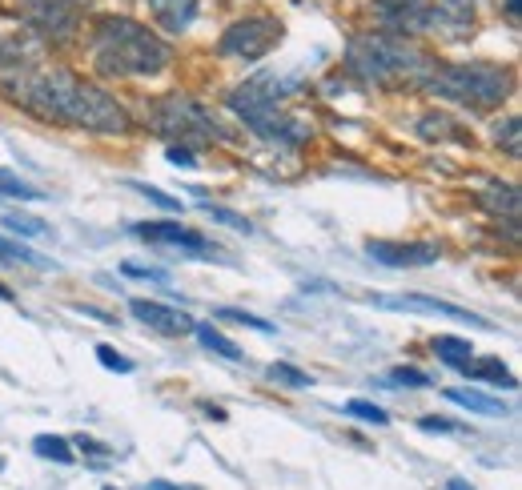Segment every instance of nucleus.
<instances>
[{"label":"nucleus","instance_id":"f257e3e1","mask_svg":"<svg viewBox=\"0 0 522 490\" xmlns=\"http://www.w3.org/2000/svg\"><path fill=\"white\" fill-rule=\"evenodd\" d=\"M0 89H5L21 109L57 121V125H73L85 133H129V113L125 105L105 93L93 81H81L73 69H9L0 73Z\"/></svg>","mask_w":522,"mask_h":490},{"label":"nucleus","instance_id":"f03ea898","mask_svg":"<svg viewBox=\"0 0 522 490\" xmlns=\"http://www.w3.org/2000/svg\"><path fill=\"white\" fill-rule=\"evenodd\" d=\"M93 69L105 77H157L169 69L173 49L129 17H101L89 37Z\"/></svg>","mask_w":522,"mask_h":490},{"label":"nucleus","instance_id":"7ed1b4c3","mask_svg":"<svg viewBox=\"0 0 522 490\" xmlns=\"http://www.w3.org/2000/svg\"><path fill=\"white\" fill-rule=\"evenodd\" d=\"M294 89H298V81H278V77H270V73H261V77H253V81H245V85H237V89L229 93V109H233L257 137L294 149V145H306V141H310V125L298 121V117H290V113L282 109V97L294 93Z\"/></svg>","mask_w":522,"mask_h":490},{"label":"nucleus","instance_id":"20e7f679","mask_svg":"<svg viewBox=\"0 0 522 490\" xmlns=\"http://www.w3.org/2000/svg\"><path fill=\"white\" fill-rule=\"evenodd\" d=\"M346 65L354 77L374 81V85H390V81H418L430 73L426 53H418L410 41L402 37H358L346 45Z\"/></svg>","mask_w":522,"mask_h":490},{"label":"nucleus","instance_id":"39448f33","mask_svg":"<svg viewBox=\"0 0 522 490\" xmlns=\"http://www.w3.org/2000/svg\"><path fill=\"white\" fill-rule=\"evenodd\" d=\"M422 89L454 101V105H474V109H494L510 93V73L494 65H462V69H430L422 77Z\"/></svg>","mask_w":522,"mask_h":490},{"label":"nucleus","instance_id":"423d86ee","mask_svg":"<svg viewBox=\"0 0 522 490\" xmlns=\"http://www.w3.org/2000/svg\"><path fill=\"white\" fill-rule=\"evenodd\" d=\"M374 17L402 33V37H418V33H462L470 25V17L454 13L446 0H374Z\"/></svg>","mask_w":522,"mask_h":490},{"label":"nucleus","instance_id":"0eeeda50","mask_svg":"<svg viewBox=\"0 0 522 490\" xmlns=\"http://www.w3.org/2000/svg\"><path fill=\"white\" fill-rule=\"evenodd\" d=\"M153 129L161 137H173V141H197V145H221L229 133L213 121V113L205 105H197L193 97H165L157 101V113H153Z\"/></svg>","mask_w":522,"mask_h":490},{"label":"nucleus","instance_id":"6e6552de","mask_svg":"<svg viewBox=\"0 0 522 490\" xmlns=\"http://www.w3.org/2000/svg\"><path fill=\"white\" fill-rule=\"evenodd\" d=\"M282 41V21L278 17H245L237 25H229L221 33V53L225 57H245V61H257L266 57L274 45Z\"/></svg>","mask_w":522,"mask_h":490},{"label":"nucleus","instance_id":"1a4fd4ad","mask_svg":"<svg viewBox=\"0 0 522 490\" xmlns=\"http://www.w3.org/2000/svg\"><path fill=\"white\" fill-rule=\"evenodd\" d=\"M17 5H21L25 21L57 45L73 41L81 29V0H17Z\"/></svg>","mask_w":522,"mask_h":490},{"label":"nucleus","instance_id":"9d476101","mask_svg":"<svg viewBox=\"0 0 522 490\" xmlns=\"http://www.w3.org/2000/svg\"><path fill=\"white\" fill-rule=\"evenodd\" d=\"M366 254L386 270H422L442 258L434 241H366Z\"/></svg>","mask_w":522,"mask_h":490},{"label":"nucleus","instance_id":"9b49d317","mask_svg":"<svg viewBox=\"0 0 522 490\" xmlns=\"http://www.w3.org/2000/svg\"><path fill=\"white\" fill-rule=\"evenodd\" d=\"M374 306L382 310H414V314H430V318H450V322H462V326H474V330H490L486 318L462 310V306H450V302H438V298H426V294H374L370 298Z\"/></svg>","mask_w":522,"mask_h":490},{"label":"nucleus","instance_id":"f8f14e48","mask_svg":"<svg viewBox=\"0 0 522 490\" xmlns=\"http://www.w3.org/2000/svg\"><path fill=\"white\" fill-rule=\"evenodd\" d=\"M133 233L141 241H149V245H169V250H189V254H217L201 233H193V229H185L177 221H137Z\"/></svg>","mask_w":522,"mask_h":490},{"label":"nucleus","instance_id":"ddd939ff","mask_svg":"<svg viewBox=\"0 0 522 490\" xmlns=\"http://www.w3.org/2000/svg\"><path fill=\"white\" fill-rule=\"evenodd\" d=\"M129 314H133L137 322H145L149 330L165 334V338H185V334H193V326H197L185 310H173V306H161V302H145V298H133V302H129Z\"/></svg>","mask_w":522,"mask_h":490},{"label":"nucleus","instance_id":"4468645a","mask_svg":"<svg viewBox=\"0 0 522 490\" xmlns=\"http://www.w3.org/2000/svg\"><path fill=\"white\" fill-rule=\"evenodd\" d=\"M153 9V17L165 25V33H185L193 21H197V0H145Z\"/></svg>","mask_w":522,"mask_h":490},{"label":"nucleus","instance_id":"2eb2a0df","mask_svg":"<svg viewBox=\"0 0 522 490\" xmlns=\"http://www.w3.org/2000/svg\"><path fill=\"white\" fill-rule=\"evenodd\" d=\"M193 334H197V342H201L209 354H221V358H229V362H241V346H237V342H229L217 326L197 322V326H193Z\"/></svg>","mask_w":522,"mask_h":490},{"label":"nucleus","instance_id":"dca6fc26","mask_svg":"<svg viewBox=\"0 0 522 490\" xmlns=\"http://www.w3.org/2000/svg\"><path fill=\"white\" fill-rule=\"evenodd\" d=\"M434 354H438V362H446L450 370H462V366L474 358V346H470L466 338L442 334V338H434Z\"/></svg>","mask_w":522,"mask_h":490},{"label":"nucleus","instance_id":"f3484780","mask_svg":"<svg viewBox=\"0 0 522 490\" xmlns=\"http://www.w3.org/2000/svg\"><path fill=\"white\" fill-rule=\"evenodd\" d=\"M458 374H466V378H482V382H494V386H506V390H514L518 382H514V374L498 362V358H482V362H466Z\"/></svg>","mask_w":522,"mask_h":490},{"label":"nucleus","instance_id":"a211bd4d","mask_svg":"<svg viewBox=\"0 0 522 490\" xmlns=\"http://www.w3.org/2000/svg\"><path fill=\"white\" fill-rule=\"evenodd\" d=\"M442 398L446 402H454V406H466V410H474V414H506V406H502V398H486V394H478V390H442Z\"/></svg>","mask_w":522,"mask_h":490},{"label":"nucleus","instance_id":"6ab92c4d","mask_svg":"<svg viewBox=\"0 0 522 490\" xmlns=\"http://www.w3.org/2000/svg\"><path fill=\"white\" fill-rule=\"evenodd\" d=\"M33 450H37L41 458L57 462V466L77 462V458H73V442H69V438H57V434H37V438H33Z\"/></svg>","mask_w":522,"mask_h":490},{"label":"nucleus","instance_id":"aec40b11","mask_svg":"<svg viewBox=\"0 0 522 490\" xmlns=\"http://www.w3.org/2000/svg\"><path fill=\"white\" fill-rule=\"evenodd\" d=\"M266 378L278 382V386H290V390H306V386H314V378H310L306 370L290 366V362H274V366L266 370Z\"/></svg>","mask_w":522,"mask_h":490},{"label":"nucleus","instance_id":"412c9836","mask_svg":"<svg viewBox=\"0 0 522 490\" xmlns=\"http://www.w3.org/2000/svg\"><path fill=\"white\" fill-rule=\"evenodd\" d=\"M129 189L141 193L145 201H153V205L165 209V213H181V209H185V201H177L173 193H165V189H157V185H149V181H129Z\"/></svg>","mask_w":522,"mask_h":490},{"label":"nucleus","instance_id":"4be33fe9","mask_svg":"<svg viewBox=\"0 0 522 490\" xmlns=\"http://www.w3.org/2000/svg\"><path fill=\"white\" fill-rule=\"evenodd\" d=\"M418 133H422L426 141H438V133H454V141H466V133H462L450 117H442V113H426V117L418 121Z\"/></svg>","mask_w":522,"mask_h":490},{"label":"nucleus","instance_id":"5701e85b","mask_svg":"<svg viewBox=\"0 0 522 490\" xmlns=\"http://www.w3.org/2000/svg\"><path fill=\"white\" fill-rule=\"evenodd\" d=\"M5 229L21 233V237H49V221H41L33 213H5Z\"/></svg>","mask_w":522,"mask_h":490},{"label":"nucleus","instance_id":"b1692460","mask_svg":"<svg viewBox=\"0 0 522 490\" xmlns=\"http://www.w3.org/2000/svg\"><path fill=\"white\" fill-rule=\"evenodd\" d=\"M0 197H21V201H41V189L21 181L13 169H0Z\"/></svg>","mask_w":522,"mask_h":490},{"label":"nucleus","instance_id":"393cba45","mask_svg":"<svg viewBox=\"0 0 522 490\" xmlns=\"http://www.w3.org/2000/svg\"><path fill=\"white\" fill-rule=\"evenodd\" d=\"M217 318H225V322H237V326H249V330H257V334H274V322L257 318V314H249V310H233V306H221V310H217Z\"/></svg>","mask_w":522,"mask_h":490},{"label":"nucleus","instance_id":"a878e982","mask_svg":"<svg viewBox=\"0 0 522 490\" xmlns=\"http://www.w3.org/2000/svg\"><path fill=\"white\" fill-rule=\"evenodd\" d=\"M346 414H350V418H362V422H370V426H386V422H390V414H386L382 406L366 402V398H354V402H346Z\"/></svg>","mask_w":522,"mask_h":490},{"label":"nucleus","instance_id":"bb28decb","mask_svg":"<svg viewBox=\"0 0 522 490\" xmlns=\"http://www.w3.org/2000/svg\"><path fill=\"white\" fill-rule=\"evenodd\" d=\"M0 258H13V262H29V266H37V270H49V266H53L49 258H41V254L25 250V245H17V241H5V237H0Z\"/></svg>","mask_w":522,"mask_h":490},{"label":"nucleus","instance_id":"cd10ccee","mask_svg":"<svg viewBox=\"0 0 522 490\" xmlns=\"http://www.w3.org/2000/svg\"><path fill=\"white\" fill-rule=\"evenodd\" d=\"M494 145L506 149L510 157H518V117H506V121L494 129Z\"/></svg>","mask_w":522,"mask_h":490},{"label":"nucleus","instance_id":"c85d7f7f","mask_svg":"<svg viewBox=\"0 0 522 490\" xmlns=\"http://www.w3.org/2000/svg\"><path fill=\"white\" fill-rule=\"evenodd\" d=\"M97 362H101L105 370H113V374H133V362H129L121 350H113V346H97Z\"/></svg>","mask_w":522,"mask_h":490},{"label":"nucleus","instance_id":"c756f323","mask_svg":"<svg viewBox=\"0 0 522 490\" xmlns=\"http://www.w3.org/2000/svg\"><path fill=\"white\" fill-rule=\"evenodd\" d=\"M486 201H490V209H506L510 217L518 213V189H514V185H506V189H502V185H494Z\"/></svg>","mask_w":522,"mask_h":490},{"label":"nucleus","instance_id":"7c9ffc66","mask_svg":"<svg viewBox=\"0 0 522 490\" xmlns=\"http://www.w3.org/2000/svg\"><path fill=\"white\" fill-rule=\"evenodd\" d=\"M201 213L205 217H213V221H221V225H233V229H241V233H253V225L241 217V213H233V209H217V205H201Z\"/></svg>","mask_w":522,"mask_h":490},{"label":"nucleus","instance_id":"2f4dec72","mask_svg":"<svg viewBox=\"0 0 522 490\" xmlns=\"http://www.w3.org/2000/svg\"><path fill=\"white\" fill-rule=\"evenodd\" d=\"M390 382H398V386H430V378L422 374V370H390Z\"/></svg>","mask_w":522,"mask_h":490},{"label":"nucleus","instance_id":"473e14b6","mask_svg":"<svg viewBox=\"0 0 522 490\" xmlns=\"http://www.w3.org/2000/svg\"><path fill=\"white\" fill-rule=\"evenodd\" d=\"M426 434H454L458 430V422H450V418H438V414H430V418H422L418 422Z\"/></svg>","mask_w":522,"mask_h":490},{"label":"nucleus","instance_id":"72a5a7b5","mask_svg":"<svg viewBox=\"0 0 522 490\" xmlns=\"http://www.w3.org/2000/svg\"><path fill=\"white\" fill-rule=\"evenodd\" d=\"M121 274H125V278H149V282H169L165 274H157V270H145V266H133V262H125V266H121Z\"/></svg>","mask_w":522,"mask_h":490},{"label":"nucleus","instance_id":"f704fd0d","mask_svg":"<svg viewBox=\"0 0 522 490\" xmlns=\"http://www.w3.org/2000/svg\"><path fill=\"white\" fill-rule=\"evenodd\" d=\"M169 161H173V165H193V153H189L185 145H169Z\"/></svg>","mask_w":522,"mask_h":490},{"label":"nucleus","instance_id":"c9c22d12","mask_svg":"<svg viewBox=\"0 0 522 490\" xmlns=\"http://www.w3.org/2000/svg\"><path fill=\"white\" fill-rule=\"evenodd\" d=\"M77 446H81V450H89V454H109V446H101V442H93V438H85V434L77 438Z\"/></svg>","mask_w":522,"mask_h":490},{"label":"nucleus","instance_id":"e433bc0d","mask_svg":"<svg viewBox=\"0 0 522 490\" xmlns=\"http://www.w3.org/2000/svg\"><path fill=\"white\" fill-rule=\"evenodd\" d=\"M149 490H201V486H173V482H149Z\"/></svg>","mask_w":522,"mask_h":490},{"label":"nucleus","instance_id":"4c0bfd02","mask_svg":"<svg viewBox=\"0 0 522 490\" xmlns=\"http://www.w3.org/2000/svg\"><path fill=\"white\" fill-rule=\"evenodd\" d=\"M446 490H474V486H470L466 478H450V482H446Z\"/></svg>","mask_w":522,"mask_h":490},{"label":"nucleus","instance_id":"58836bf2","mask_svg":"<svg viewBox=\"0 0 522 490\" xmlns=\"http://www.w3.org/2000/svg\"><path fill=\"white\" fill-rule=\"evenodd\" d=\"M506 17H510V21L518 17V0H506Z\"/></svg>","mask_w":522,"mask_h":490},{"label":"nucleus","instance_id":"ea45409f","mask_svg":"<svg viewBox=\"0 0 522 490\" xmlns=\"http://www.w3.org/2000/svg\"><path fill=\"white\" fill-rule=\"evenodd\" d=\"M0 302H13V290H9L5 282H0Z\"/></svg>","mask_w":522,"mask_h":490}]
</instances>
